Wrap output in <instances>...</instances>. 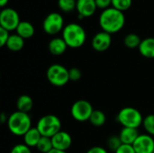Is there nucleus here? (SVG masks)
Here are the masks:
<instances>
[{"label":"nucleus","mask_w":154,"mask_h":153,"mask_svg":"<svg viewBox=\"0 0 154 153\" xmlns=\"http://www.w3.org/2000/svg\"><path fill=\"white\" fill-rule=\"evenodd\" d=\"M125 23V17L123 12L109 7L105 9L99 16V25L102 30L110 34L122 30Z\"/></svg>","instance_id":"nucleus-1"},{"label":"nucleus","mask_w":154,"mask_h":153,"mask_svg":"<svg viewBox=\"0 0 154 153\" xmlns=\"http://www.w3.org/2000/svg\"><path fill=\"white\" fill-rule=\"evenodd\" d=\"M7 127L15 136H23L32 128V120L28 114L15 111L8 117Z\"/></svg>","instance_id":"nucleus-2"},{"label":"nucleus","mask_w":154,"mask_h":153,"mask_svg":"<svg viewBox=\"0 0 154 153\" xmlns=\"http://www.w3.org/2000/svg\"><path fill=\"white\" fill-rule=\"evenodd\" d=\"M62 38L69 48H79L81 47L87 38L84 28L75 23L67 24L62 31Z\"/></svg>","instance_id":"nucleus-3"},{"label":"nucleus","mask_w":154,"mask_h":153,"mask_svg":"<svg viewBox=\"0 0 154 153\" xmlns=\"http://www.w3.org/2000/svg\"><path fill=\"white\" fill-rule=\"evenodd\" d=\"M116 118L118 123L123 127L134 129H138L141 125H143L144 119L138 109L130 106L122 108L119 111Z\"/></svg>","instance_id":"nucleus-4"},{"label":"nucleus","mask_w":154,"mask_h":153,"mask_svg":"<svg viewBox=\"0 0 154 153\" xmlns=\"http://www.w3.org/2000/svg\"><path fill=\"white\" fill-rule=\"evenodd\" d=\"M36 128L42 136L51 138L61 131V122L60 118L54 115H46L39 119Z\"/></svg>","instance_id":"nucleus-5"},{"label":"nucleus","mask_w":154,"mask_h":153,"mask_svg":"<svg viewBox=\"0 0 154 153\" xmlns=\"http://www.w3.org/2000/svg\"><path fill=\"white\" fill-rule=\"evenodd\" d=\"M48 81L55 87H63L69 81V69L60 64L51 65L46 72Z\"/></svg>","instance_id":"nucleus-6"},{"label":"nucleus","mask_w":154,"mask_h":153,"mask_svg":"<svg viewBox=\"0 0 154 153\" xmlns=\"http://www.w3.org/2000/svg\"><path fill=\"white\" fill-rule=\"evenodd\" d=\"M94 109L92 105L84 99L76 101L70 108L71 116L78 122L88 121Z\"/></svg>","instance_id":"nucleus-7"},{"label":"nucleus","mask_w":154,"mask_h":153,"mask_svg":"<svg viewBox=\"0 0 154 153\" xmlns=\"http://www.w3.org/2000/svg\"><path fill=\"white\" fill-rule=\"evenodd\" d=\"M42 28L44 32L49 35H55L59 33L61 30L63 31L64 29L63 17L59 13L49 14L42 23Z\"/></svg>","instance_id":"nucleus-8"},{"label":"nucleus","mask_w":154,"mask_h":153,"mask_svg":"<svg viewBox=\"0 0 154 153\" xmlns=\"http://www.w3.org/2000/svg\"><path fill=\"white\" fill-rule=\"evenodd\" d=\"M20 17L18 13L10 7L4 8L0 13V27L7 30L8 32L16 30L20 23Z\"/></svg>","instance_id":"nucleus-9"},{"label":"nucleus","mask_w":154,"mask_h":153,"mask_svg":"<svg viewBox=\"0 0 154 153\" xmlns=\"http://www.w3.org/2000/svg\"><path fill=\"white\" fill-rule=\"evenodd\" d=\"M133 147L136 153H153L154 139L148 133L140 134Z\"/></svg>","instance_id":"nucleus-10"},{"label":"nucleus","mask_w":154,"mask_h":153,"mask_svg":"<svg viewBox=\"0 0 154 153\" xmlns=\"http://www.w3.org/2000/svg\"><path fill=\"white\" fill-rule=\"evenodd\" d=\"M111 43H112L111 34L104 31L97 32L93 37L91 41L92 48L98 52H103L108 50V48L111 46Z\"/></svg>","instance_id":"nucleus-11"},{"label":"nucleus","mask_w":154,"mask_h":153,"mask_svg":"<svg viewBox=\"0 0 154 153\" xmlns=\"http://www.w3.org/2000/svg\"><path fill=\"white\" fill-rule=\"evenodd\" d=\"M53 149L67 151L72 145V137L65 131H60L53 137H51Z\"/></svg>","instance_id":"nucleus-12"},{"label":"nucleus","mask_w":154,"mask_h":153,"mask_svg":"<svg viewBox=\"0 0 154 153\" xmlns=\"http://www.w3.org/2000/svg\"><path fill=\"white\" fill-rule=\"evenodd\" d=\"M97 6L95 0H77V11L79 17H90L96 12Z\"/></svg>","instance_id":"nucleus-13"},{"label":"nucleus","mask_w":154,"mask_h":153,"mask_svg":"<svg viewBox=\"0 0 154 153\" xmlns=\"http://www.w3.org/2000/svg\"><path fill=\"white\" fill-rule=\"evenodd\" d=\"M68 48L67 43L65 42V41L63 40V38H53L52 40H51V41L48 44V49L49 51L55 56H60L61 54H63L66 50Z\"/></svg>","instance_id":"nucleus-14"},{"label":"nucleus","mask_w":154,"mask_h":153,"mask_svg":"<svg viewBox=\"0 0 154 153\" xmlns=\"http://www.w3.org/2000/svg\"><path fill=\"white\" fill-rule=\"evenodd\" d=\"M139 135L140 133L137 129L127 128V127H123V129L119 133V137L122 143L127 145H133Z\"/></svg>","instance_id":"nucleus-15"},{"label":"nucleus","mask_w":154,"mask_h":153,"mask_svg":"<svg viewBox=\"0 0 154 153\" xmlns=\"http://www.w3.org/2000/svg\"><path fill=\"white\" fill-rule=\"evenodd\" d=\"M139 51L142 56L147 59H154V38L148 37L142 40L139 46Z\"/></svg>","instance_id":"nucleus-16"},{"label":"nucleus","mask_w":154,"mask_h":153,"mask_svg":"<svg viewBox=\"0 0 154 153\" xmlns=\"http://www.w3.org/2000/svg\"><path fill=\"white\" fill-rule=\"evenodd\" d=\"M23 143L30 148L36 147L42 135L36 127H32L23 136Z\"/></svg>","instance_id":"nucleus-17"},{"label":"nucleus","mask_w":154,"mask_h":153,"mask_svg":"<svg viewBox=\"0 0 154 153\" xmlns=\"http://www.w3.org/2000/svg\"><path fill=\"white\" fill-rule=\"evenodd\" d=\"M16 33L21 36L23 39H29L33 36L34 34V27L33 25L27 22V21H22L18 24L16 28Z\"/></svg>","instance_id":"nucleus-18"},{"label":"nucleus","mask_w":154,"mask_h":153,"mask_svg":"<svg viewBox=\"0 0 154 153\" xmlns=\"http://www.w3.org/2000/svg\"><path fill=\"white\" fill-rule=\"evenodd\" d=\"M5 46L11 51H19L24 46V39H23L17 33L10 34Z\"/></svg>","instance_id":"nucleus-19"},{"label":"nucleus","mask_w":154,"mask_h":153,"mask_svg":"<svg viewBox=\"0 0 154 153\" xmlns=\"http://www.w3.org/2000/svg\"><path fill=\"white\" fill-rule=\"evenodd\" d=\"M33 106V102L31 96H29L28 95H22L18 97L17 101H16V108L17 111L23 112V113H26L28 114Z\"/></svg>","instance_id":"nucleus-20"},{"label":"nucleus","mask_w":154,"mask_h":153,"mask_svg":"<svg viewBox=\"0 0 154 153\" xmlns=\"http://www.w3.org/2000/svg\"><path fill=\"white\" fill-rule=\"evenodd\" d=\"M90 124L96 127H100L102 125H104L106 124V115L100 111V110H94L89 120Z\"/></svg>","instance_id":"nucleus-21"},{"label":"nucleus","mask_w":154,"mask_h":153,"mask_svg":"<svg viewBox=\"0 0 154 153\" xmlns=\"http://www.w3.org/2000/svg\"><path fill=\"white\" fill-rule=\"evenodd\" d=\"M142 42L141 38L135 34V33H129L127 34L125 39H124V43L125 45L129 48V49H135V48H139L140 44Z\"/></svg>","instance_id":"nucleus-22"},{"label":"nucleus","mask_w":154,"mask_h":153,"mask_svg":"<svg viewBox=\"0 0 154 153\" xmlns=\"http://www.w3.org/2000/svg\"><path fill=\"white\" fill-rule=\"evenodd\" d=\"M36 148H37V150H38L41 153L50 152V151L53 149L51 138L42 136V137L41 138L39 143L37 144Z\"/></svg>","instance_id":"nucleus-23"},{"label":"nucleus","mask_w":154,"mask_h":153,"mask_svg":"<svg viewBox=\"0 0 154 153\" xmlns=\"http://www.w3.org/2000/svg\"><path fill=\"white\" fill-rule=\"evenodd\" d=\"M58 5L59 8L65 12L69 13L76 9L77 7V1L76 0H58Z\"/></svg>","instance_id":"nucleus-24"},{"label":"nucleus","mask_w":154,"mask_h":153,"mask_svg":"<svg viewBox=\"0 0 154 153\" xmlns=\"http://www.w3.org/2000/svg\"><path fill=\"white\" fill-rule=\"evenodd\" d=\"M143 126L144 130L146 131V133L154 136V115H148L144 117Z\"/></svg>","instance_id":"nucleus-25"},{"label":"nucleus","mask_w":154,"mask_h":153,"mask_svg":"<svg viewBox=\"0 0 154 153\" xmlns=\"http://www.w3.org/2000/svg\"><path fill=\"white\" fill-rule=\"evenodd\" d=\"M132 2L133 0H112V7L124 12L131 7Z\"/></svg>","instance_id":"nucleus-26"},{"label":"nucleus","mask_w":154,"mask_h":153,"mask_svg":"<svg viewBox=\"0 0 154 153\" xmlns=\"http://www.w3.org/2000/svg\"><path fill=\"white\" fill-rule=\"evenodd\" d=\"M122 144H123V143H122V142H121V140H120L119 135H118V136H116V135H112V136H110V137L108 138V140H107V147L109 148L110 151H114V152H116V151L120 148V146H121Z\"/></svg>","instance_id":"nucleus-27"},{"label":"nucleus","mask_w":154,"mask_h":153,"mask_svg":"<svg viewBox=\"0 0 154 153\" xmlns=\"http://www.w3.org/2000/svg\"><path fill=\"white\" fill-rule=\"evenodd\" d=\"M10 153H32V151L31 148L25 145L24 143H19L12 148Z\"/></svg>","instance_id":"nucleus-28"},{"label":"nucleus","mask_w":154,"mask_h":153,"mask_svg":"<svg viewBox=\"0 0 154 153\" xmlns=\"http://www.w3.org/2000/svg\"><path fill=\"white\" fill-rule=\"evenodd\" d=\"M69 81H79L81 78V71L78 68H71L69 69Z\"/></svg>","instance_id":"nucleus-29"},{"label":"nucleus","mask_w":154,"mask_h":153,"mask_svg":"<svg viewBox=\"0 0 154 153\" xmlns=\"http://www.w3.org/2000/svg\"><path fill=\"white\" fill-rule=\"evenodd\" d=\"M10 34H9V32L2 27H0V46L3 47V46H5L6 45V42L8 41V38H9Z\"/></svg>","instance_id":"nucleus-30"},{"label":"nucleus","mask_w":154,"mask_h":153,"mask_svg":"<svg viewBox=\"0 0 154 153\" xmlns=\"http://www.w3.org/2000/svg\"><path fill=\"white\" fill-rule=\"evenodd\" d=\"M115 153H136L133 145H127V144H122L120 148Z\"/></svg>","instance_id":"nucleus-31"},{"label":"nucleus","mask_w":154,"mask_h":153,"mask_svg":"<svg viewBox=\"0 0 154 153\" xmlns=\"http://www.w3.org/2000/svg\"><path fill=\"white\" fill-rule=\"evenodd\" d=\"M97 8L101 9H107L109 8V5H112V0H95Z\"/></svg>","instance_id":"nucleus-32"},{"label":"nucleus","mask_w":154,"mask_h":153,"mask_svg":"<svg viewBox=\"0 0 154 153\" xmlns=\"http://www.w3.org/2000/svg\"><path fill=\"white\" fill-rule=\"evenodd\" d=\"M87 153H108L107 152V151L105 149V148H103V147H101V146H94V147H92V148H90Z\"/></svg>","instance_id":"nucleus-33"},{"label":"nucleus","mask_w":154,"mask_h":153,"mask_svg":"<svg viewBox=\"0 0 154 153\" xmlns=\"http://www.w3.org/2000/svg\"><path fill=\"white\" fill-rule=\"evenodd\" d=\"M8 117H9V116H7V115H6L5 113H2V114L0 115V123H1L2 124L7 123Z\"/></svg>","instance_id":"nucleus-34"},{"label":"nucleus","mask_w":154,"mask_h":153,"mask_svg":"<svg viewBox=\"0 0 154 153\" xmlns=\"http://www.w3.org/2000/svg\"><path fill=\"white\" fill-rule=\"evenodd\" d=\"M48 153H67V151H60V150L52 149L50 152H48Z\"/></svg>","instance_id":"nucleus-35"},{"label":"nucleus","mask_w":154,"mask_h":153,"mask_svg":"<svg viewBox=\"0 0 154 153\" xmlns=\"http://www.w3.org/2000/svg\"><path fill=\"white\" fill-rule=\"evenodd\" d=\"M8 3V0H0V6L4 7Z\"/></svg>","instance_id":"nucleus-36"},{"label":"nucleus","mask_w":154,"mask_h":153,"mask_svg":"<svg viewBox=\"0 0 154 153\" xmlns=\"http://www.w3.org/2000/svg\"><path fill=\"white\" fill-rule=\"evenodd\" d=\"M153 153H154V151H153Z\"/></svg>","instance_id":"nucleus-37"}]
</instances>
